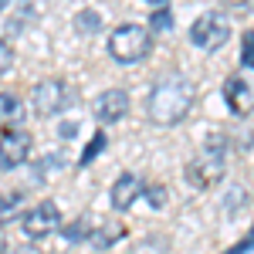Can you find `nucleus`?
I'll return each mask as SVG.
<instances>
[{"label":"nucleus","instance_id":"obj_1","mask_svg":"<svg viewBox=\"0 0 254 254\" xmlns=\"http://www.w3.org/2000/svg\"><path fill=\"white\" fill-rule=\"evenodd\" d=\"M190 105H193V81L183 78V75H163L153 85L149 102H146L149 119L156 126H176V122H183L187 112H190Z\"/></svg>","mask_w":254,"mask_h":254},{"label":"nucleus","instance_id":"obj_2","mask_svg":"<svg viewBox=\"0 0 254 254\" xmlns=\"http://www.w3.org/2000/svg\"><path fill=\"white\" fill-rule=\"evenodd\" d=\"M153 48V31L142 27V24H119L109 38V55L119 61V64H136L149 55Z\"/></svg>","mask_w":254,"mask_h":254},{"label":"nucleus","instance_id":"obj_3","mask_svg":"<svg viewBox=\"0 0 254 254\" xmlns=\"http://www.w3.org/2000/svg\"><path fill=\"white\" fill-rule=\"evenodd\" d=\"M227 38H231V20H227V14H220V10H207L190 27V41H193L200 51H217V48L227 44Z\"/></svg>","mask_w":254,"mask_h":254},{"label":"nucleus","instance_id":"obj_4","mask_svg":"<svg viewBox=\"0 0 254 254\" xmlns=\"http://www.w3.org/2000/svg\"><path fill=\"white\" fill-rule=\"evenodd\" d=\"M68 102H71V88L61 78H44V81H38L34 92H31V105H34V112H38L41 119L64 112Z\"/></svg>","mask_w":254,"mask_h":254},{"label":"nucleus","instance_id":"obj_5","mask_svg":"<svg viewBox=\"0 0 254 254\" xmlns=\"http://www.w3.org/2000/svg\"><path fill=\"white\" fill-rule=\"evenodd\" d=\"M220 173H224V146H220V139H217V142H210V149L200 153V159L190 163L187 176H190L193 187H210V183L220 180Z\"/></svg>","mask_w":254,"mask_h":254},{"label":"nucleus","instance_id":"obj_6","mask_svg":"<svg viewBox=\"0 0 254 254\" xmlns=\"http://www.w3.org/2000/svg\"><path fill=\"white\" fill-rule=\"evenodd\" d=\"M20 227H24V234L31 237V241H41V237L55 234V231L61 227V210L55 207V203H51V200H44V203L31 207V210L24 214Z\"/></svg>","mask_w":254,"mask_h":254},{"label":"nucleus","instance_id":"obj_7","mask_svg":"<svg viewBox=\"0 0 254 254\" xmlns=\"http://www.w3.org/2000/svg\"><path fill=\"white\" fill-rule=\"evenodd\" d=\"M31 136L24 132V129H3V136H0V166L3 170H17L20 163H27L31 156Z\"/></svg>","mask_w":254,"mask_h":254},{"label":"nucleus","instance_id":"obj_8","mask_svg":"<svg viewBox=\"0 0 254 254\" xmlns=\"http://www.w3.org/2000/svg\"><path fill=\"white\" fill-rule=\"evenodd\" d=\"M224 98L237 116H248L254 109V81L244 78V75H231L224 81Z\"/></svg>","mask_w":254,"mask_h":254},{"label":"nucleus","instance_id":"obj_9","mask_svg":"<svg viewBox=\"0 0 254 254\" xmlns=\"http://www.w3.org/2000/svg\"><path fill=\"white\" fill-rule=\"evenodd\" d=\"M129 112V92H122V88H109V92H102L95 102V116L105 122V126H112L119 119H126Z\"/></svg>","mask_w":254,"mask_h":254},{"label":"nucleus","instance_id":"obj_10","mask_svg":"<svg viewBox=\"0 0 254 254\" xmlns=\"http://www.w3.org/2000/svg\"><path fill=\"white\" fill-rule=\"evenodd\" d=\"M139 193H142V176L122 173L116 183H112V207H116V210H129L139 200Z\"/></svg>","mask_w":254,"mask_h":254},{"label":"nucleus","instance_id":"obj_11","mask_svg":"<svg viewBox=\"0 0 254 254\" xmlns=\"http://www.w3.org/2000/svg\"><path fill=\"white\" fill-rule=\"evenodd\" d=\"M20 119H24V102L10 92H0V126L20 129Z\"/></svg>","mask_w":254,"mask_h":254},{"label":"nucleus","instance_id":"obj_12","mask_svg":"<svg viewBox=\"0 0 254 254\" xmlns=\"http://www.w3.org/2000/svg\"><path fill=\"white\" fill-rule=\"evenodd\" d=\"M20 193H0V224H10L20 214Z\"/></svg>","mask_w":254,"mask_h":254},{"label":"nucleus","instance_id":"obj_13","mask_svg":"<svg viewBox=\"0 0 254 254\" xmlns=\"http://www.w3.org/2000/svg\"><path fill=\"white\" fill-rule=\"evenodd\" d=\"M75 27H78V34H95L98 27H102V14L98 10H81L78 17H75Z\"/></svg>","mask_w":254,"mask_h":254},{"label":"nucleus","instance_id":"obj_14","mask_svg":"<svg viewBox=\"0 0 254 254\" xmlns=\"http://www.w3.org/2000/svg\"><path fill=\"white\" fill-rule=\"evenodd\" d=\"M142 196H146V203H149L153 210H159V207L166 203V187H163V183H142Z\"/></svg>","mask_w":254,"mask_h":254},{"label":"nucleus","instance_id":"obj_15","mask_svg":"<svg viewBox=\"0 0 254 254\" xmlns=\"http://www.w3.org/2000/svg\"><path fill=\"white\" fill-rule=\"evenodd\" d=\"M85 237H92L88 217H78V220H71V224L64 227V241H85Z\"/></svg>","mask_w":254,"mask_h":254},{"label":"nucleus","instance_id":"obj_16","mask_svg":"<svg viewBox=\"0 0 254 254\" xmlns=\"http://www.w3.org/2000/svg\"><path fill=\"white\" fill-rule=\"evenodd\" d=\"M241 64L244 68H254V31H248L241 38Z\"/></svg>","mask_w":254,"mask_h":254},{"label":"nucleus","instance_id":"obj_17","mask_svg":"<svg viewBox=\"0 0 254 254\" xmlns=\"http://www.w3.org/2000/svg\"><path fill=\"white\" fill-rule=\"evenodd\" d=\"M166 27H173V14L163 7V10H156V14L149 17V31H166Z\"/></svg>","mask_w":254,"mask_h":254},{"label":"nucleus","instance_id":"obj_18","mask_svg":"<svg viewBox=\"0 0 254 254\" xmlns=\"http://www.w3.org/2000/svg\"><path fill=\"white\" fill-rule=\"evenodd\" d=\"M10 64H14V48H10L7 41L0 38V78L10 71Z\"/></svg>","mask_w":254,"mask_h":254},{"label":"nucleus","instance_id":"obj_19","mask_svg":"<svg viewBox=\"0 0 254 254\" xmlns=\"http://www.w3.org/2000/svg\"><path fill=\"white\" fill-rule=\"evenodd\" d=\"M102 149H105V136H102V132H95V139L88 142V149H85L81 163H92V156H95V153H102Z\"/></svg>","mask_w":254,"mask_h":254},{"label":"nucleus","instance_id":"obj_20","mask_svg":"<svg viewBox=\"0 0 254 254\" xmlns=\"http://www.w3.org/2000/svg\"><path fill=\"white\" fill-rule=\"evenodd\" d=\"M224 7L234 14H254V0H224Z\"/></svg>","mask_w":254,"mask_h":254},{"label":"nucleus","instance_id":"obj_21","mask_svg":"<svg viewBox=\"0 0 254 254\" xmlns=\"http://www.w3.org/2000/svg\"><path fill=\"white\" fill-rule=\"evenodd\" d=\"M0 254H7V237H3V231H0Z\"/></svg>","mask_w":254,"mask_h":254},{"label":"nucleus","instance_id":"obj_22","mask_svg":"<svg viewBox=\"0 0 254 254\" xmlns=\"http://www.w3.org/2000/svg\"><path fill=\"white\" fill-rule=\"evenodd\" d=\"M14 254H38V251H34V248H17Z\"/></svg>","mask_w":254,"mask_h":254},{"label":"nucleus","instance_id":"obj_23","mask_svg":"<svg viewBox=\"0 0 254 254\" xmlns=\"http://www.w3.org/2000/svg\"><path fill=\"white\" fill-rule=\"evenodd\" d=\"M146 3H159V7H163V3H166V0H146Z\"/></svg>","mask_w":254,"mask_h":254}]
</instances>
